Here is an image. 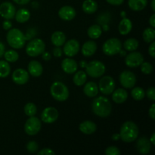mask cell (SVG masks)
<instances>
[{"label": "cell", "instance_id": "6da1fadb", "mask_svg": "<svg viewBox=\"0 0 155 155\" xmlns=\"http://www.w3.org/2000/svg\"><path fill=\"white\" fill-rule=\"evenodd\" d=\"M92 111L100 117H107L112 111V104L108 98L99 96L95 98L92 104Z\"/></svg>", "mask_w": 155, "mask_h": 155}, {"label": "cell", "instance_id": "7a4b0ae2", "mask_svg": "<svg viewBox=\"0 0 155 155\" xmlns=\"http://www.w3.org/2000/svg\"><path fill=\"white\" fill-rule=\"evenodd\" d=\"M139 136V128L135 123L127 121L122 125L120 136L124 142H133L137 139Z\"/></svg>", "mask_w": 155, "mask_h": 155}, {"label": "cell", "instance_id": "3957f363", "mask_svg": "<svg viewBox=\"0 0 155 155\" xmlns=\"http://www.w3.org/2000/svg\"><path fill=\"white\" fill-rule=\"evenodd\" d=\"M6 39L11 47L15 49H20L23 48L26 43V36L19 29H10L8 32Z\"/></svg>", "mask_w": 155, "mask_h": 155}, {"label": "cell", "instance_id": "277c9868", "mask_svg": "<svg viewBox=\"0 0 155 155\" xmlns=\"http://www.w3.org/2000/svg\"><path fill=\"white\" fill-rule=\"evenodd\" d=\"M50 92L53 98L58 101H64L69 97L68 88L61 82L53 83L50 88Z\"/></svg>", "mask_w": 155, "mask_h": 155}, {"label": "cell", "instance_id": "5b68a950", "mask_svg": "<svg viewBox=\"0 0 155 155\" xmlns=\"http://www.w3.org/2000/svg\"><path fill=\"white\" fill-rule=\"evenodd\" d=\"M86 74L93 78L101 77L105 72V66L99 61H92L86 65Z\"/></svg>", "mask_w": 155, "mask_h": 155}, {"label": "cell", "instance_id": "8992f818", "mask_svg": "<svg viewBox=\"0 0 155 155\" xmlns=\"http://www.w3.org/2000/svg\"><path fill=\"white\" fill-rule=\"evenodd\" d=\"M45 42L41 39H34L30 41L26 46V53L30 57H36L45 51Z\"/></svg>", "mask_w": 155, "mask_h": 155}, {"label": "cell", "instance_id": "52a82bcc", "mask_svg": "<svg viewBox=\"0 0 155 155\" xmlns=\"http://www.w3.org/2000/svg\"><path fill=\"white\" fill-rule=\"evenodd\" d=\"M122 48V43L117 38H111L107 39L103 44V52L108 56L115 55L118 54Z\"/></svg>", "mask_w": 155, "mask_h": 155}, {"label": "cell", "instance_id": "ba28073f", "mask_svg": "<svg viewBox=\"0 0 155 155\" xmlns=\"http://www.w3.org/2000/svg\"><path fill=\"white\" fill-rule=\"evenodd\" d=\"M40 120L36 117H30L28 120L26 121L24 125V131L29 136H34L36 135L41 130Z\"/></svg>", "mask_w": 155, "mask_h": 155}, {"label": "cell", "instance_id": "9c48e42d", "mask_svg": "<svg viewBox=\"0 0 155 155\" xmlns=\"http://www.w3.org/2000/svg\"><path fill=\"white\" fill-rule=\"evenodd\" d=\"M115 82L110 76L103 77L99 81L98 89L104 95H110L114 91Z\"/></svg>", "mask_w": 155, "mask_h": 155}, {"label": "cell", "instance_id": "30bf717a", "mask_svg": "<svg viewBox=\"0 0 155 155\" xmlns=\"http://www.w3.org/2000/svg\"><path fill=\"white\" fill-rule=\"evenodd\" d=\"M120 83L125 89H132L136 85V75L130 71H124L120 75Z\"/></svg>", "mask_w": 155, "mask_h": 155}, {"label": "cell", "instance_id": "8fae6325", "mask_svg": "<svg viewBox=\"0 0 155 155\" xmlns=\"http://www.w3.org/2000/svg\"><path fill=\"white\" fill-rule=\"evenodd\" d=\"M144 61V57L140 52L133 51L127 55L125 63L129 68H136L142 64Z\"/></svg>", "mask_w": 155, "mask_h": 155}, {"label": "cell", "instance_id": "7c38bea8", "mask_svg": "<svg viewBox=\"0 0 155 155\" xmlns=\"http://www.w3.org/2000/svg\"><path fill=\"white\" fill-rule=\"evenodd\" d=\"M16 13V8L12 3L5 2L0 5V15L6 20L13 19Z\"/></svg>", "mask_w": 155, "mask_h": 155}, {"label": "cell", "instance_id": "4fadbf2b", "mask_svg": "<svg viewBox=\"0 0 155 155\" xmlns=\"http://www.w3.org/2000/svg\"><path fill=\"white\" fill-rule=\"evenodd\" d=\"M58 118V111L53 107H48L44 109L41 114V120L45 124H52Z\"/></svg>", "mask_w": 155, "mask_h": 155}, {"label": "cell", "instance_id": "5bb4252c", "mask_svg": "<svg viewBox=\"0 0 155 155\" xmlns=\"http://www.w3.org/2000/svg\"><path fill=\"white\" fill-rule=\"evenodd\" d=\"M64 45V52L68 57H74L80 51V43L77 39H70Z\"/></svg>", "mask_w": 155, "mask_h": 155}, {"label": "cell", "instance_id": "9a60e30c", "mask_svg": "<svg viewBox=\"0 0 155 155\" xmlns=\"http://www.w3.org/2000/svg\"><path fill=\"white\" fill-rule=\"evenodd\" d=\"M30 77L27 71L22 68L15 70L12 74V80L18 85H24L28 82Z\"/></svg>", "mask_w": 155, "mask_h": 155}, {"label": "cell", "instance_id": "2e32d148", "mask_svg": "<svg viewBox=\"0 0 155 155\" xmlns=\"http://www.w3.org/2000/svg\"><path fill=\"white\" fill-rule=\"evenodd\" d=\"M76 15H77V12L75 9L69 5L63 6L58 11V16L60 17L61 19L64 21H71L75 18Z\"/></svg>", "mask_w": 155, "mask_h": 155}, {"label": "cell", "instance_id": "e0dca14e", "mask_svg": "<svg viewBox=\"0 0 155 155\" xmlns=\"http://www.w3.org/2000/svg\"><path fill=\"white\" fill-rule=\"evenodd\" d=\"M61 68L62 70L65 73L68 74H74L77 72L78 65H77V61L72 58H65L61 62Z\"/></svg>", "mask_w": 155, "mask_h": 155}, {"label": "cell", "instance_id": "ac0fdd59", "mask_svg": "<svg viewBox=\"0 0 155 155\" xmlns=\"http://www.w3.org/2000/svg\"><path fill=\"white\" fill-rule=\"evenodd\" d=\"M136 148H137L139 152L141 153L142 154H148L150 150H151V142L145 136L141 137L140 139H138Z\"/></svg>", "mask_w": 155, "mask_h": 155}, {"label": "cell", "instance_id": "d6986e66", "mask_svg": "<svg viewBox=\"0 0 155 155\" xmlns=\"http://www.w3.org/2000/svg\"><path fill=\"white\" fill-rule=\"evenodd\" d=\"M28 72L34 77H39L43 72V68L38 61H31L28 64Z\"/></svg>", "mask_w": 155, "mask_h": 155}, {"label": "cell", "instance_id": "ffe728a7", "mask_svg": "<svg viewBox=\"0 0 155 155\" xmlns=\"http://www.w3.org/2000/svg\"><path fill=\"white\" fill-rule=\"evenodd\" d=\"M97 50V44L95 41H87L85 42L82 48V54L85 57H90L93 55Z\"/></svg>", "mask_w": 155, "mask_h": 155}, {"label": "cell", "instance_id": "44dd1931", "mask_svg": "<svg viewBox=\"0 0 155 155\" xmlns=\"http://www.w3.org/2000/svg\"><path fill=\"white\" fill-rule=\"evenodd\" d=\"M80 132L86 135H90L95 133L97 130L96 124L94 122L90 120L83 121V123L80 124L79 127Z\"/></svg>", "mask_w": 155, "mask_h": 155}, {"label": "cell", "instance_id": "7402d4cb", "mask_svg": "<svg viewBox=\"0 0 155 155\" xmlns=\"http://www.w3.org/2000/svg\"><path fill=\"white\" fill-rule=\"evenodd\" d=\"M112 93V99L117 104H122L125 102L128 98V93L124 89H117Z\"/></svg>", "mask_w": 155, "mask_h": 155}, {"label": "cell", "instance_id": "603a6c76", "mask_svg": "<svg viewBox=\"0 0 155 155\" xmlns=\"http://www.w3.org/2000/svg\"><path fill=\"white\" fill-rule=\"evenodd\" d=\"M98 86L97 84L94 82H89L86 83L85 85L84 88H83V92L86 96L89 97V98H93L95 97L98 93Z\"/></svg>", "mask_w": 155, "mask_h": 155}, {"label": "cell", "instance_id": "cb8c5ba5", "mask_svg": "<svg viewBox=\"0 0 155 155\" xmlns=\"http://www.w3.org/2000/svg\"><path fill=\"white\" fill-rule=\"evenodd\" d=\"M133 28V24L132 21L129 18H124L122 21L120 22L118 26V30L121 35H127L130 33Z\"/></svg>", "mask_w": 155, "mask_h": 155}, {"label": "cell", "instance_id": "d4e9b609", "mask_svg": "<svg viewBox=\"0 0 155 155\" xmlns=\"http://www.w3.org/2000/svg\"><path fill=\"white\" fill-rule=\"evenodd\" d=\"M51 40L54 46H62L66 42V36L63 32L56 31L51 35Z\"/></svg>", "mask_w": 155, "mask_h": 155}, {"label": "cell", "instance_id": "484cf974", "mask_svg": "<svg viewBox=\"0 0 155 155\" xmlns=\"http://www.w3.org/2000/svg\"><path fill=\"white\" fill-rule=\"evenodd\" d=\"M148 4V0H129L128 5L130 8L134 12H140L143 10Z\"/></svg>", "mask_w": 155, "mask_h": 155}, {"label": "cell", "instance_id": "4316f807", "mask_svg": "<svg viewBox=\"0 0 155 155\" xmlns=\"http://www.w3.org/2000/svg\"><path fill=\"white\" fill-rule=\"evenodd\" d=\"M98 9V4L94 0H86L83 4V10L85 13L91 14L95 13Z\"/></svg>", "mask_w": 155, "mask_h": 155}, {"label": "cell", "instance_id": "83f0119b", "mask_svg": "<svg viewBox=\"0 0 155 155\" xmlns=\"http://www.w3.org/2000/svg\"><path fill=\"white\" fill-rule=\"evenodd\" d=\"M15 20L18 23H25L30 19V13L27 9L21 8L15 13Z\"/></svg>", "mask_w": 155, "mask_h": 155}, {"label": "cell", "instance_id": "f1b7e54d", "mask_svg": "<svg viewBox=\"0 0 155 155\" xmlns=\"http://www.w3.org/2000/svg\"><path fill=\"white\" fill-rule=\"evenodd\" d=\"M86 80H87V74L83 71H77L75 75L74 76V78H73L74 84L77 86H81L83 84H85Z\"/></svg>", "mask_w": 155, "mask_h": 155}, {"label": "cell", "instance_id": "f546056e", "mask_svg": "<svg viewBox=\"0 0 155 155\" xmlns=\"http://www.w3.org/2000/svg\"><path fill=\"white\" fill-rule=\"evenodd\" d=\"M101 33H102V28L101 26L98 25V24H94V25L91 26L87 30V34L91 39H98L101 36Z\"/></svg>", "mask_w": 155, "mask_h": 155}, {"label": "cell", "instance_id": "4dcf8cb0", "mask_svg": "<svg viewBox=\"0 0 155 155\" xmlns=\"http://www.w3.org/2000/svg\"><path fill=\"white\" fill-rule=\"evenodd\" d=\"M11 72V67L6 61H0V78H6Z\"/></svg>", "mask_w": 155, "mask_h": 155}, {"label": "cell", "instance_id": "1f68e13d", "mask_svg": "<svg viewBox=\"0 0 155 155\" xmlns=\"http://www.w3.org/2000/svg\"><path fill=\"white\" fill-rule=\"evenodd\" d=\"M124 47L128 51H136L139 47V42L134 38H130L124 42Z\"/></svg>", "mask_w": 155, "mask_h": 155}, {"label": "cell", "instance_id": "d6a6232c", "mask_svg": "<svg viewBox=\"0 0 155 155\" xmlns=\"http://www.w3.org/2000/svg\"><path fill=\"white\" fill-rule=\"evenodd\" d=\"M143 39L148 43L153 42L155 38V30L153 27H150V28H146L143 32Z\"/></svg>", "mask_w": 155, "mask_h": 155}, {"label": "cell", "instance_id": "836d02e7", "mask_svg": "<svg viewBox=\"0 0 155 155\" xmlns=\"http://www.w3.org/2000/svg\"><path fill=\"white\" fill-rule=\"evenodd\" d=\"M132 97L136 101H141L145 96V92L144 89L141 87H135L131 91Z\"/></svg>", "mask_w": 155, "mask_h": 155}, {"label": "cell", "instance_id": "e575fe53", "mask_svg": "<svg viewBox=\"0 0 155 155\" xmlns=\"http://www.w3.org/2000/svg\"><path fill=\"white\" fill-rule=\"evenodd\" d=\"M4 58L6 61L14 63V62L17 61L18 60V58H19V54L15 50H8L7 51H5Z\"/></svg>", "mask_w": 155, "mask_h": 155}, {"label": "cell", "instance_id": "d590c367", "mask_svg": "<svg viewBox=\"0 0 155 155\" xmlns=\"http://www.w3.org/2000/svg\"><path fill=\"white\" fill-rule=\"evenodd\" d=\"M36 112H37V108H36V106L33 103H27V104L24 106V113H25V114L27 115V116H35Z\"/></svg>", "mask_w": 155, "mask_h": 155}, {"label": "cell", "instance_id": "8d00e7d4", "mask_svg": "<svg viewBox=\"0 0 155 155\" xmlns=\"http://www.w3.org/2000/svg\"><path fill=\"white\" fill-rule=\"evenodd\" d=\"M141 66V71L145 74H150L153 71V66L149 62H142Z\"/></svg>", "mask_w": 155, "mask_h": 155}, {"label": "cell", "instance_id": "74e56055", "mask_svg": "<svg viewBox=\"0 0 155 155\" xmlns=\"http://www.w3.org/2000/svg\"><path fill=\"white\" fill-rule=\"evenodd\" d=\"M110 15L109 13H104L102 15H100L98 18V23L101 25L103 24H107L110 21Z\"/></svg>", "mask_w": 155, "mask_h": 155}, {"label": "cell", "instance_id": "f35d334b", "mask_svg": "<svg viewBox=\"0 0 155 155\" xmlns=\"http://www.w3.org/2000/svg\"><path fill=\"white\" fill-rule=\"evenodd\" d=\"M27 149L29 152L34 154V153L37 152L39 150V145L35 141H30L27 143Z\"/></svg>", "mask_w": 155, "mask_h": 155}, {"label": "cell", "instance_id": "ab89813d", "mask_svg": "<svg viewBox=\"0 0 155 155\" xmlns=\"http://www.w3.org/2000/svg\"><path fill=\"white\" fill-rule=\"evenodd\" d=\"M104 153L106 155H120V151L117 147L110 146L106 148Z\"/></svg>", "mask_w": 155, "mask_h": 155}, {"label": "cell", "instance_id": "60d3db41", "mask_svg": "<svg viewBox=\"0 0 155 155\" xmlns=\"http://www.w3.org/2000/svg\"><path fill=\"white\" fill-rule=\"evenodd\" d=\"M145 95H147V97H148L150 100H151V101H154L155 100V89H154V87L148 88Z\"/></svg>", "mask_w": 155, "mask_h": 155}, {"label": "cell", "instance_id": "b9f144b4", "mask_svg": "<svg viewBox=\"0 0 155 155\" xmlns=\"http://www.w3.org/2000/svg\"><path fill=\"white\" fill-rule=\"evenodd\" d=\"M38 155H54L55 154V152H54L53 150H51V148H43L41 151H39V152H37Z\"/></svg>", "mask_w": 155, "mask_h": 155}, {"label": "cell", "instance_id": "7bdbcfd3", "mask_svg": "<svg viewBox=\"0 0 155 155\" xmlns=\"http://www.w3.org/2000/svg\"><path fill=\"white\" fill-rule=\"evenodd\" d=\"M62 50L59 46H55L53 48V55L56 58H60L62 55Z\"/></svg>", "mask_w": 155, "mask_h": 155}, {"label": "cell", "instance_id": "ee69618b", "mask_svg": "<svg viewBox=\"0 0 155 155\" xmlns=\"http://www.w3.org/2000/svg\"><path fill=\"white\" fill-rule=\"evenodd\" d=\"M154 47H155V42L154 41H153V42H151V44L150 45L149 48H148V53H149V54L153 58L155 57Z\"/></svg>", "mask_w": 155, "mask_h": 155}, {"label": "cell", "instance_id": "f6af8a7d", "mask_svg": "<svg viewBox=\"0 0 155 155\" xmlns=\"http://www.w3.org/2000/svg\"><path fill=\"white\" fill-rule=\"evenodd\" d=\"M148 114H149V117H151V120H154L155 119V104H153L151 106L149 109V111H148Z\"/></svg>", "mask_w": 155, "mask_h": 155}, {"label": "cell", "instance_id": "bcb514c9", "mask_svg": "<svg viewBox=\"0 0 155 155\" xmlns=\"http://www.w3.org/2000/svg\"><path fill=\"white\" fill-rule=\"evenodd\" d=\"M2 27L3 28H4V30H9L12 27V22H10L9 20H6V21H5L4 22L2 23Z\"/></svg>", "mask_w": 155, "mask_h": 155}, {"label": "cell", "instance_id": "7dc6e473", "mask_svg": "<svg viewBox=\"0 0 155 155\" xmlns=\"http://www.w3.org/2000/svg\"><path fill=\"white\" fill-rule=\"evenodd\" d=\"M124 1V0H106L107 3L112 5H120L121 4H123Z\"/></svg>", "mask_w": 155, "mask_h": 155}, {"label": "cell", "instance_id": "c3c4849f", "mask_svg": "<svg viewBox=\"0 0 155 155\" xmlns=\"http://www.w3.org/2000/svg\"><path fill=\"white\" fill-rule=\"evenodd\" d=\"M42 58H43V60L49 61L50 59H51V54H50L49 52H48V51H43V52L42 53Z\"/></svg>", "mask_w": 155, "mask_h": 155}, {"label": "cell", "instance_id": "681fc988", "mask_svg": "<svg viewBox=\"0 0 155 155\" xmlns=\"http://www.w3.org/2000/svg\"><path fill=\"white\" fill-rule=\"evenodd\" d=\"M5 51V47L4 43L0 42V58H2L4 55Z\"/></svg>", "mask_w": 155, "mask_h": 155}, {"label": "cell", "instance_id": "f907efd6", "mask_svg": "<svg viewBox=\"0 0 155 155\" xmlns=\"http://www.w3.org/2000/svg\"><path fill=\"white\" fill-rule=\"evenodd\" d=\"M149 24H150V25L151 26V27L154 28V27H155V15L154 14H153V15L151 16V18H149Z\"/></svg>", "mask_w": 155, "mask_h": 155}, {"label": "cell", "instance_id": "816d5d0a", "mask_svg": "<svg viewBox=\"0 0 155 155\" xmlns=\"http://www.w3.org/2000/svg\"><path fill=\"white\" fill-rule=\"evenodd\" d=\"M15 3L18 5H26V4H28L30 2V0H13Z\"/></svg>", "mask_w": 155, "mask_h": 155}, {"label": "cell", "instance_id": "f5cc1de1", "mask_svg": "<svg viewBox=\"0 0 155 155\" xmlns=\"http://www.w3.org/2000/svg\"><path fill=\"white\" fill-rule=\"evenodd\" d=\"M111 139H113L114 141H117L120 139V134H118V133H115V134H114L113 136H112Z\"/></svg>", "mask_w": 155, "mask_h": 155}, {"label": "cell", "instance_id": "db71d44e", "mask_svg": "<svg viewBox=\"0 0 155 155\" xmlns=\"http://www.w3.org/2000/svg\"><path fill=\"white\" fill-rule=\"evenodd\" d=\"M150 142L152 145H155V133H153L152 135L151 136V139H150Z\"/></svg>", "mask_w": 155, "mask_h": 155}, {"label": "cell", "instance_id": "11a10c76", "mask_svg": "<svg viewBox=\"0 0 155 155\" xmlns=\"http://www.w3.org/2000/svg\"><path fill=\"white\" fill-rule=\"evenodd\" d=\"M151 8H152L153 12H155V0L151 1Z\"/></svg>", "mask_w": 155, "mask_h": 155}, {"label": "cell", "instance_id": "9f6ffc18", "mask_svg": "<svg viewBox=\"0 0 155 155\" xmlns=\"http://www.w3.org/2000/svg\"><path fill=\"white\" fill-rule=\"evenodd\" d=\"M86 64H87V62L84 61H80V67H81V68H85Z\"/></svg>", "mask_w": 155, "mask_h": 155}, {"label": "cell", "instance_id": "6f0895ef", "mask_svg": "<svg viewBox=\"0 0 155 155\" xmlns=\"http://www.w3.org/2000/svg\"><path fill=\"white\" fill-rule=\"evenodd\" d=\"M102 27H103V29H104V30H109V27H108V25H107V24H103Z\"/></svg>", "mask_w": 155, "mask_h": 155}, {"label": "cell", "instance_id": "680465c9", "mask_svg": "<svg viewBox=\"0 0 155 155\" xmlns=\"http://www.w3.org/2000/svg\"><path fill=\"white\" fill-rule=\"evenodd\" d=\"M121 14H122V17H123V18H125V16H126V12H123Z\"/></svg>", "mask_w": 155, "mask_h": 155}]
</instances>
